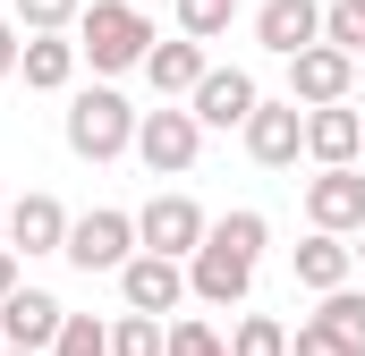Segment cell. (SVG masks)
Returning a JSON list of instances; mask_svg holds the SVG:
<instances>
[{
  "label": "cell",
  "instance_id": "44dd1931",
  "mask_svg": "<svg viewBox=\"0 0 365 356\" xmlns=\"http://www.w3.org/2000/svg\"><path fill=\"white\" fill-rule=\"evenodd\" d=\"M323 43L365 60V0H323Z\"/></svg>",
  "mask_w": 365,
  "mask_h": 356
},
{
  "label": "cell",
  "instance_id": "ac0fdd59",
  "mask_svg": "<svg viewBox=\"0 0 365 356\" xmlns=\"http://www.w3.org/2000/svg\"><path fill=\"white\" fill-rule=\"evenodd\" d=\"M349 271H357V246L349 238H306L297 246V288H314V297H331V288H349Z\"/></svg>",
  "mask_w": 365,
  "mask_h": 356
},
{
  "label": "cell",
  "instance_id": "d6986e66",
  "mask_svg": "<svg viewBox=\"0 0 365 356\" xmlns=\"http://www.w3.org/2000/svg\"><path fill=\"white\" fill-rule=\"evenodd\" d=\"M179 9V34L187 43H221L230 26H238V0H170Z\"/></svg>",
  "mask_w": 365,
  "mask_h": 356
},
{
  "label": "cell",
  "instance_id": "cb8c5ba5",
  "mask_svg": "<svg viewBox=\"0 0 365 356\" xmlns=\"http://www.w3.org/2000/svg\"><path fill=\"white\" fill-rule=\"evenodd\" d=\"M86 17V0H17V26L26 34H68Z\"/></svg>",
  "mask_w": 365,
  "mask_h": 356
},
{
  "label": "cell",
  "instance_id": "484cf974",
  "mask_svg": "<svg viewBox=\"0 0 365 356\" xmlns=\"http://www.w3.org/2000/svg\"><path fill=\"white\" fill-rule=\"evenodd\" d=\"M51 356H110V323H93V314H68V331L51 340Z\"/></svg>",
  "mask_w": 365,
  "mask_h": 356
},
{
  "label": "cell",
  "instance_id": "e0dca14e",
  "mask_svg": "<svg viewBox=\"0 0 365 356\" xmlns=\"http://www.w3.org/2000/svg\"><path fill=\"white\" fill-rule=\"evenodd\" d=\"M204 68H212V60H204V43H153V60H145V85L162 93V102H187V93L204 85Z\"/></svg>",
  "mask_w": 365,
  "mask_h": 356
},
{
  "label": "cell",
  "instance_id": "52a82bcc",
  "mask_svg": "<svg viewBox=\"0 0 365 356\" xmlns=\"http://www.w3.org/2000/svg\"><path fill=\"white\" fill-rule=\"evenodd\" d=\"M0 246H9V255H68V204H60V195H43V187H26V195L9 204Z\"/></svg>",
  "mask_w": 365,
  "mask_h": 356
},
{
  "label": "cell",
  "instance_id": "4fadbf2b",
  "mask_svg": "<svg viewBox=\"0 0 365 356\" xmlns=\"http://www.w3.org/2000/svg\"><path fill=\"white\" fill-rule=\"evenodd\" d=\"M119 305L128 314H179L187 305V263H162V255H136V263L119 271Z\"/></svg>",
  "mask_w": 365,
  "mask_h": 356
},
{
  "label": "cell",
  "instance_id": "2e32d148",
  "mask_svg": "<svg viewBox=\"0 0 365 356\" xmlns=\"http://www.w3.org/2000/svg\"><path fill=\"white\" fill-rule=\"evenodd\" d=\"M17 77H26V93H68L77 85V34H26Z\"/></svg>",
  "mask_w": 365,
  "mask_h": 356
},
{
  "label": "cell",
  "instance_id": "ffe728a7",
  "mask_svg": "<svg viewBox=\"0 0 365 356\" xmlns=\"http://www.w3.org/2000/svg\"><path fill=\"white\" fill-rule=\"evenodd\" d=\"M314 323H323V331H340V340L365 356V288H331V297L314 305Z\"/></svg>",
  "mask_w": 365,
  "mask_h": 356
},
{
  "label": "cell",
  "instance_id": "9a60e30c",
  "mask_svg": "<svg viewBox=\"0 0 365 356\" xmlns=\"http://www.w3.org/2000/svg\"><path fill=\"white\" fill-rule=\"evenodd\" d=\"M306 153L323 162V170H357V153H365V110H306Z\"/></svg>",
  "mask_w": 365,
  "mask_h": 356
},
{
  "label": "cell",
  "instance_id": "30bf717a",
  "mask_svg": "<svg viewBox=\"0 0 365 356\" xmlns=\"http://www.w3.org/2000/svg\"><path fill=\"white\" fill-rule=\"evenodd\" d=\"M68 331V305L51 288H17L0 305V348H26V356H51V340Z\"/></svg>",
  "mask_w": 365,
  "mask_h": 356
},
{
  "label": "cell",
  "instance_id": "4316f807",
  "mask_svg": "<svg viewBox=\"0 0 365 356\" xmlns=\"http://www.w3.org/2000/svg\"><path fill=\"white\" fill-rule=\"evenodd\" d=\"M289 356H357V348H349L340 331H323V323L306 314V323H297V340H289Z\"/></svg>",
  "mask_w": 365,
  "mask_h": 356
},
{
  "label": "cell",
  "instance_id": "f546056e",
  "mask_svg": "<svg viewBox=\"0 0 365 356\" xmlns=\"http://www.w3.org/2000/svg\"><path fill=\"white\" fill-rule=\"evenodd\" d=\"M0 229H9V195H0Z\"/></svg>",
  "mask_w": 365,
  "mask_h": 356
},
{
  "label": "cell",
  "instance_id": "8fae6325",
  "mask_svg": "<svg viewBox=\"0 0 365 356\" xmlns=\"http://www.w3.org/2000/svg\"><path fill=\"white\" fill-rule=\"evenodd\" d=\"M306 221L323 238H357L365 229V178L357 170H314L306 178Z\"/></svg>",
  "mask_w": 365,
  "mask_h": 356
},
{
  "label": "cell",
  "instance_id": "1f68e13d",
  "mask_svg": "<svg viewBox=\"0 0 365 356\" xmlns=\"http://www.w3.org/2000/svg\"><path fill=\"white\" fill-rule=\"evenodd\" d=\"M0 356H26V348H0Z\"/></svg>",
  "mask_w": 365,
  "mask_h": 356
},
{
  "label": "cell",
  "instance_id": "d4e9b609",
  "mask_svg": "<svg viewBox=\"0 0 365 356\" xmlns=\"http://www.w3.org/2000/svg\"><path fill=\"white\" fill-rule=\"evenodd\" d=\"M162 356H230V340H221L204 314H179V323H170V348H162Z\"/></svg>",
  "mask_w": 365,
  "mask_h": 356
},
{
  "label": "cell",
  "instance_id": "8992f818",
  "mask_svg": "<svg viewBox=\"0 0 365 356\" xmlns=\"http://www.w3.org/2000/svg\"><path fill=\"white\" fill-rule=\"evenodd\" d=\"M68 263L86 271H110V280H119V271L136 263V212H110V204H102V212H77V221H68Z\"/></svg>",
  "mask_w": 365,
  "mask_h": 356
},
{
  "label": "cell",
  "instance_id": "277c9868",
  "mask_svg": "<svg viewBox=\"0 0 365 356\" xmlns=\"http://www.w3.org/2000/svg\"><path fill=\"white\" fill-rule=\"evenodd\" d=\"M212 238V221H204V204L195 195H153L145 212H136V255H162V263H195V246Z\"/></svg>",
  "mask_w": 365,
  "mask_h": 356
},
{
  "label": "cell",
  "instance_id": "83f0119b",
  "mask_svg": "<svg viewBox=\"0 0 365 356\" xmlns=\"http://www.w3.org/2000/svg\"><path fill=\"white\" fill-rule=\"evenodd\" d=\"M17 51H26V43H17V26H0V77H17Z\"/></svg>",
  "mask_w": 365,
  "mask_h": 356
},
{
  "label": "cell",
  "instance_id": "5b68a950",
  "mask_svg": "<svg viewBox=\"0 0 365 356\" xmlns=\"http://www.w3.org/2000/svg\"><path fill=\"white\" fill-rule=\"evenodd\" d=\"M195 153H204V127H195L187 102H162V110L136 119V162H145L153 178H187V170H195Z\"/></svg>",
  "mask_w": 365,
  "mask_h": 356
},
{
  "label": "cell",
  "instance_id": "603a6c76",
  "mask_svg": "<svg viewBox=\"0 0 365 356\" xmlns=\"http://www.w3.org/2000/svg\"><path fill=\"white\" fill-rule=\"evenodd\" d=\"M162 348H170V331L153 314H119L110 323V356H162Z\"/></svg>",
  "mask_w": 365,
  "mask_h": 356
},
{
  "label": "cell",
  "instance_id": "3957f363",
  "mask_svg": "<svg viewBox=\"0 0 365 356\" xmlns=\"http://www.w3.org/2000/svg\"><path fill=\"white\" fill-rule=\"evenodd\" d=\"M136 119L145 110H128V93L119 85H86V93H68V153L77 162H119V153H136Z\"/></svg>",
  "mask_w": 365,
  "mask_h": 356
},
{
  "label": "cell",
  "instance_id": "9c48e42d",
  "mask_svg": "<svg viewBox=\"0 0 365 356\" xmlns=\"http://www.w3.org/2000/svg\"><path fill=\"white\" fill-rule=\"evenodd\" d=\"M238 136H247V162H264V170H289V162L306 153V110H297L289 93H280V102L264 93V102H255V119H247Z\"/></svg>",
  "mask_w": 365,
  "mask_h": 356
},
{
  "label": "cell",
  "instance_id": "7402d4cb",
  "mask_svg": "<svg viewBox=\"0 0 365 356\" xmlns=\"http://www.w3.org/2000/svg\"><path fill=\"white\" fill-rule=\"evenodd\" d=\"M230 356H289V331H280V314H238V331H230Z\"/></svg>",
  "mask_w": 365,
  "mask_h": 356
},
{
  "label": "cell",
  "instance_id": "7c38bea8",
  "mask_svg": "<svg viewBox=\"0 0 365 356\" xmlns=\"http://www.w3.org/2000/svg\"><path fill=\"white\" fill-rule=\"evenodd\" d=\"M255 102H264V85H255L247 68H204V85L187 93L195 127H247V119H255Z\"/></svg>",
  "mask_w": 365,
  "mask_h": 356
},
{
  "label": "cell",
  "instance_id": "7a4b0ae2",
  "mask_svg": "<svg viewBox=\"0 0 365 356\" xmlns=\"http://www.w3.org/2000/svg\"><path fill=\"white\" fill-rule=\"evenodd\" d=\"M77 60H93V77H128L153 60V17L136 0H86L77 17Z\"/></svg>",
  "mask_w": 365,
  "mask_h": 356
},
{
  "label": "cell",
  "instance_id": "6da1fadb",
  "mask_svg": "<svg viewBox=\"0 0 365 356\" xmlns=\"http://www.w3.org/2000/svg\"><path fill=\"white\" fill-rule=\"evenodd\" d=\"M264 246H272V221L264 212H221L212 221V238L195 246V263H187V297L195 305H247V288H255V263H264Z\"/></svg>",
  "mask_w": 365,
  "mask_h": 356
},
{
  "label": "cell",
  "instance_id": "f1b7e54d",
  "mask_svg": "<svg viewBox=\"0 0 365 356\" xmlns=\"http://www.w3.org/2000/svg\"><path fill=\"white\" fill-rule=\"evenodd\" d=\"M17 288H26V280H17V255H9V246H0V305H9V297H17Z\"/></svg>",
  "mask_w": 365,
  "mask_h": 356
},
{
  "label": "cell",
  "instance_id": "5bb4252c",
  "mask_svg": "<svg viewBox=\"0 0 365 356\" xmlns=\"http://www.w3.org/2000/svg\"><path fill=\"white\" fill-rule=\"evenodd\" d=\"M255 43H264L272 60L314 51V43H323V0H264V9H255Z\"/></svg>",
  "mask_w": 365,
  "mask_h": 356
},
{
  "label": "cell",
  "instance_id": "4dcf8cb0",
  "mask_svg": "<svg viewBox=\"0 0 365 356\" xmlns=\"http://www.w3.org/2000/svg\"><path fill=\"white\" fill-rule=\"evenodd\" d=\"M357 263H365V229H357Z\"/></svg>",
  "mask_w": 365,
  "mask_h": 356
},
{
  "label": "cell",
  "instance_id": "ba28073f",
  "mask_svg": "<svg viewBox=\"0 0 365 356\" xmlns=\"http://www.w3.org/2000/svg\"><path fill=\"white\" fill-rule=\"evenodd\" d=\"M349 85H357V60L331 51V43H314V51L289 60V102H297V110H340Z\"/></svg>",
  "mask_w": 365,
  "mask_h": 356
}]
</instances>
